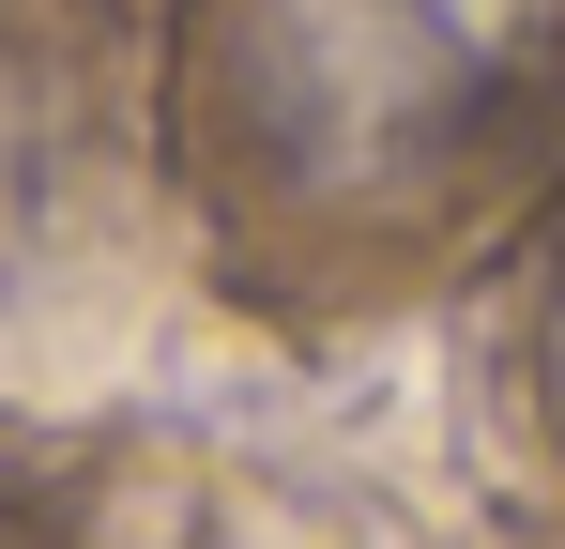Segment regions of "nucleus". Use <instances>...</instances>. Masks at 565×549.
Returning <instances> with one entry per match:
<instances>
[{
    "label": "nucleus",
    "mask_w": 565,
    "mask_h": 549,
    "mask_svg": "<svg viewBox=\"0 0 565 549\" xmlns=\"http://www.w3.org/2000/svg\"><path fill=\"white\" fill-rule=\"evenodd\" d=\"M473 46L444 0H245L230 15V92H245V138L260 169L306 198H382L459 138Z\"/></svg>",
    "instance_id": "1"
}]
</instances>
